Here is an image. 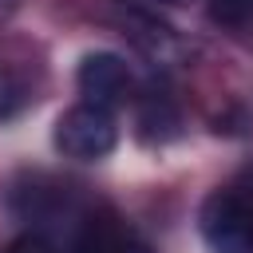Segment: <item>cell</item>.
Wrapping results in <instances>:
<instances>
[{
  "instance_id": "obj_1",
  "label": "cell",
  "mask_w": 253,
  "mask_h": 253,
  "mask_svg": "<svg viewBox=\"0 0 253 253\" xmlns=\"http://www.w3.org/2000/svg\"><path fill=\"white\" fill-rule=\"evenodd\" d=\"M198 225L210 253H253V198L237 182L202 202Z\"/></svg>"
},
{
  "instance_id": "obj_2",
  "label": "cell",
  "mask_w": 253,
  "mask_h": 253,
  "mask_svg": "<svg viewBox=\"0 0 253 253\" xmlns=\"http://www.w3.org/2000/svg\"><path fill=\"white\" fill-rule=\"evenodd\" d=\"M115 142H119V126H115L111 111H103V107L79 103V107L63 111L55 123V150L63 158L95 162V158H107L115 150Z\"/></svg>"
},
{
  "instance_id": "obj_3",
  "label": "cell",
  "mask_w": 253,
  "mask_h": 253,
  "mask_svg": "<svg viewBox=\"0 0 253 253\" xmlns=\"http://www.w3.org/2000/svg\"><path fill=\"white\" fill-rule=\"evenodd\" d=\"M130 87H134L130 67H126L119 55H111V51H95V55H87V59L79 63V91H83V99H87L91 107L111 111V107L126 103Z\"/></svg>"
},
{
  "instance_id": "obj_4",
  "label": "cell",
  "mask_w": 253,
  "mask_h": 253,
  "mask_svg": "<svg viewBox=\"0 0 253 253\" xmlns=\"http://www.w3.org/2000/svg\"><path fill=\"white\" fill-rule=\"evenodd\" d=\"M75 253H150V245L119 217H95L87 221Z\"/></svg>"
},
{
  "instance_id": "obj_5",
  "label": "cell",
  "mask_w": 253,
  "mask_h": 253,
  "mask_svg": "<svg viewBox=\"0 0 253 253\" xmlns=\"http://www.w3.org/2000/svg\"><path fill=\"white\" fill-rule=\"evenodd\" d=\"M138 126H142V138H170V134H178V111L166 103V99H150L142 111H138Z\"/></svg>"
},
{
  "instance_id": "obj_6",
  "label": "cell",
  "mask_w": 253,
  "mask_h": 253,
  "mask_svg": "<svg viewBox=\"0 0 253 253\" xmlns=\"http://www.w3.org/2000/svg\"><path fill=\"white\" fill-rule=\"evenodd\" d=\"M210 16L225 28H241L253 20V0H210Z\"/></svg>"
},
{
  "instance_id": "obj_7",
  "label": "cell",
  "mask_w": 253,
  "mask_h": 253,
  "mask_svg": "<svg viewBox=\"0 0 253 253\" xmlns=\"http://www.w3.org/2000/svg\"><path fill=\"white\" fill-rule=\"evenodd\" d=\"M4 253H59L47 237H40V233H24V237H16Z\"/></svg>"
},
{
  "instance_id": "obj_8",
  "label": "cell",
  "mask_w": 253,
  "mask_h": 253,
  "mask_svg": "<svg viewBox=\"0 0 253 253\" xmlns=\"http://www.w3.org/2000/svg\"><path fill=\"white\" fill-rule=\"evenodd\" d=\"M237 186H241V190H245V194L253 198V166H245V174L237 178Z\"/></svg>"
},
{
  "instance_id": "obj_9",
  "label": "cell",
  "mask_w": 253,
  "mask_h": 253,
  "mask_svg": "<svg viewBox=\"0 0 253 253\" xmlns=\"http://www.w3.org/2000/svg\"><path fill=\"white\" fill-rule=\"evenodd\" d=\"M12 4H16V0H0V20H4L8 12H12Z\"/></svg>"
},
{
  "instance_id": "obj_10",
  "label": "cell",
  "mask_w": 253,
  "mask_h": 253,
  "mask_svg": "<svg viewBox=\"0 0 253 253\" xmlns=\"http://www.w3.org/2000/svg\"><path fill=\"white\" fill-rule=\"evenodd\" d=\"M158 4H182V0H158Z\"/></svg>"
}]
</instances>
